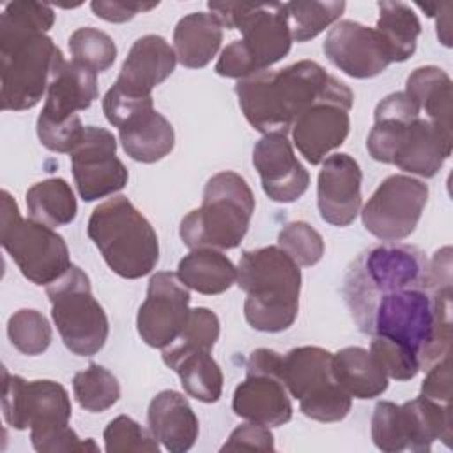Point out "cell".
<instances>
[{"mask_svg":"<svg viewBox=\"0 0 453 453\" xmlns=\"http://www.w3.org/2000/svg\"><path fill=\"white\" fill-rule=\"evenodd\" d=\"M177 55L161 35L149 34L131 46L117 81L120 92L134 97H149L152 88L163 83L175 69Z\"/></svg>","mask_w":453,"mask_h":453,"instance_id":"44dd1931","label":"cell"},{"mask_svg":"<svg viewBox=\"0 0 453 453\" xmlns=\"http://www.w3.org/2000/svg\"><path fill=\"white\" fill-rule=\"evenodd\" d=\"M69 51L73 55V62L96 74L108 71L117 58V46L113 39L94 27L74 30L69 37Z\"/></svg>","mask_w":453,"mask_h":453,"instance_id":"d590c367","label":"cell"},{"mask_svg":"<svg viewBox=\"0 0 453 453\" xmlns=\"http://www.w3.org/2000/svg\"><path fill=\"white\" fill-rule=\"evenodd\" d=\"M370 352L382 366L384 373L396 380H409L418 375L419 361L412 350L398 342L382 336H372Z\"/></svg>","mask_w":453,"mask_h":453,"instance_id":"ab89813d","label":"cell"},{"mask_svg":"<svg viewBox=\"0 0 453 453\" xmlns=\"http://www.w3.org/2000/svg\"><path fill=\"white\" fill-rule=\"evenodd\" d=\"M426 200L425 182L409 175H389L363 207V226L380 241H402L416 230Z\"/></svg>","mask_w":453,"mask_h":453,"instance_id":"5bb4252c","label":"cell"},{"mask_svg":"<svg viewBox=\"0 0 453 453\" xmlns=\"http://www.w3.org/2000/svg\"><path fill=\"white\" fill-rule=\"evenodd\" d=\"M373 117L366 149L375 161L430 179L451 156L453 131L421 119L409 104L380 103Z\"/></svg>","mask_w":453,"mask_h":453,"instance_id":"5b68a950","label":"cell"},{"mask_svg":"<svg viewBox=\"0 0 453 453\" xmlns=\"http://www.w3.org/2000/svg\"><path fill=\"white\" fill-rule=\"evenodd\" d=\"M172 370L179 375L184 391L198 402H218L223 391V373L211 352H195L179 359Z\"/></svg>","mask_w":453,"mask_h":453,"instance_id":"d6a6232c","label":"cell"},{"mask_svg":"<svg viewBox=\"0 0 453 453\" xmlns=\"http://www.w3.org/2000/svg\"><path fill=\"white\" fill-rule=\"evenodd\" d=\"M2 412L9 426L30 428V437L69 425L73 409L65 388L55 380H30L4 368Z\"/></svg>","mask_w":453,"mask_h":453,"instance_id":"7c38bea8","label":"cell"},{"mask_svg":"<svg viewBox=\"0 0 453 453\" xmlns=\"http://www.w3.org/2000/svg\"><path fill=\"white\" fill-rule=\"evenodd\" d=\"M400 419L411 451L426 453L437 439L451 442V405L418 396L400 405Z\"/></svg>","mask_w":453,"mask_h":453,"instance_id":"484cf974","label":"cell"},{"mask_svg":"<svg viewBox=\"0 0 453 453\" xmlns=\"http://www.w3.org/2000/svg\"><path fill=\"white\" fill-rule=\"evenodd\" d=\"M333 372L350 398L370 400L388 389V375L372 352L363 347H345L333 354Z\"/></svg>","mask_w":453,"mask_h":453,"instance_id":"4316f807","label":"cell"},{"mask_svg":"<svg viewBox=\"0 0 453 453\" xmlns=\"http://www.w3.org/2000/svg\"><path fill=\"white\" fill-rule=\"evenodd\" d=\"M274 437L265 425L244 423L239 425L221 446V451H273Z\"/></svg>","mask_w":453,"mask_h":453,"instance_id":"b9f144b4","label":"cell"},{"mask_svg":"<svg viewBox=\"0 0 453 453\" xmlns=\"http://www.w3.org/2000/svg\"><path fill=\"white\" fill-rule=\"evenodd\" d=\"M73 391L80 407L88 412H103L120 398L117 377L101 365L90 363L73 379Z\"/></svg>","mask_w":453,"mask_h":453,"instance_id":"e575fe53","label":"cell"},{"mask_svg":"<svg viewBox=\"0 0 453 453\" xmlns=\"http://www.w3.org/2000/svg\"><path fill=\"white\" fill-rule=\"evenodd\" d=\"M55 12L41 2L16 0L0 16V103L4 111L34 108L65 64L46 32Z\"/></svg>","mask_w":453,"mask_h":453,"instance_id":"7a4b0ae2","label":"cell"},{"mask_svg":"<svg viewBox=\"0 0 453 453\" xmlns=\"http://www.w3.org/2000/svg\"><path fill=\"white\" fill-rule=\"evenodd\" d=\"M179 280L191 290L216 296L228 290L237 281V267L214 248L191 250L177 267Z\"/></svg>","mask_w":453,"mask_h":453,"instance_id":"83f0119b","label":"cell"},{"mask_svg":"<svg viewBox=\"0 0 453 453\" xmlns=\"http://www.w3.org/2000/svg\"><path fill=\"white\" fill-rule=\"evenodd\" d=\"M283 356L257 349L246 363V379L235 388L234 412L251 423L280 426L292 419V402L281 380Z\"/></svg>","mask_w":453,"mask_h":453,"instance_id":"4fadbf2b","label":"cell"},{"mask_svg":"<svg viewBox=\"0 0 453 453\" xmlns=\"http://www.w3.org/2000/svg\"><path fill=\"white\" fill-rule=\"evenodd\" d=\"M87 234L108 267L122 278H142L159 260L152 225L124 195H115L92 211Z\"/></svg>","mask_w":453,"mask_h":453,"instance_id":"52a82bcc","label":"cell"},{"mask_svg":"<svg viewBox=\"0 0 453 453\" xmlns=\"http://www.w3.org/2000/svg\"><path fill=\"white\" fill-rule=\"evenodd\" d=\"M0 242L34 285L48 287L73 265L64 237L42 223L23 219L18 203L5 189L2 191Z\"/></svg>","mask_w":453,"mask_h":453,"instance_id":"9c48e42d","label":"cell"},{"mask_svg":"<svg viewBox=\"0 0 453 453\" xmlns=\"http://www.w3.org/2000/svg\"><path fill=\"white\" fill-rule=\"evenodd\" d=\"M96 73L87 67L67 62L60 67L57 76L48 87L42 111L37 117V124H64L76 117V111L90 108L97 99Z\"/></svg>","mask_w":453,"mask_h":453,"instance_id":"7402d4cb","label":"cell"},{"mask_svg":"<svg viewBox=\"0 0 453 453\" xmlns=\"http://www.w3.org/2000/svg\"><path fill=\"white\" fill-rule=\"evenodd\" d=\"M124 152L140 163H156L168 156L175 143L172 124L149 101L134 110L119 127Z\"/></svg>","mask_w":453,"mask_h":453,"instance_id":"603a6c76","label":"cell"},{"mask_svg":"<svg viewBox=\"0 0 453 453\" xmlns=\"http://www.w3.org/2000/svg\"><path fill=\"white\" fill-rule=\"evenodd\" d=\"M150 434L170 453H184L198 437V418L184 395L165 389L157 393L147 411Z\"/></svg>","mask_w":453,"mask_h":453,"instance_id":"cb8c5ba5","label":"cell"},{"mask_svg":"<svg viewBox=\"0 0 453 453\" xmlns=\"http://www.w3.org/2000/svg\"><path fill=\"white\" fill-rule=\"evenodd\" d=\"M253 166L264 193L278 203L299 200L310 184V173L296 157L287 134H264L253 147Z\"/></svg>","mask_w":453,"mask_h":453,"instance_id":"d6986e66","label":"cell"},{"mask_svg":"<svg viewBox=\"0 0 453 453\" xmlns=\"http://www.w3.org/2000/svg\"><path fill=\"white\" fill-rule=\"evenodd\" d=\"M253 211L248 182L235 172H219L207 180L202 205L182 218L179 235L189 250H232L244 239Z\"/></svg>","mask_w":453,"mask_h":453,"instance_id":"ba28073f","label":"cell"},{"mask_svg":"<svg viewBox=\"0 0 453 453\" xmlns=\"http://www.w3.org/2000/svg\"><path fill=\"white\" fill-rule=\"evenodd\" d=\"M403 92L418 104L419 111L426 113L428 120L453 131L451 80L442 69L435 65L414 69L405 81Z\"/></svg>","mask_w":453,"mask_h":453,"instance_id":"f1b7e54d","label":"cell"},{"mask_svg":"<svg viewBox=\"0 0 453 453\" xmlns=\"http://www.w3.org/2000/svg\"><path fill=\"white\" fill-rule=\"evenodd\" d=\"M219 338V319L209 308L189 310L180 334L163 349V361L172 368L179 359L195 352H211Z\"/></svg>","mask_w":453,"mask_h":453,"instance_id":"1f68e13d","label":"cell"},{"mask_svg":"<svg viewBox=\"0 0 453 453\" xmlns=\"http://www.w3.org/2000/svg\"><path fill=\"white\" fill-rule=\"evenodd\" d=\"M377 34L382 37L391 62H405L416 51L421 23L411 5L403 2H379Z\"/></svg>","mask_w":453,"mask_h":453,"instance_id":"f546056e","label":"cell"},{"mask_svg":"<svg viewBox=\"0 0 453 453\" xmlns=\"http://www.w3.org/2000/svg\"><path fill=\"white\" fill-rule=\"evenodd\" d=\"M223 42V25L212 12H191L179 19L173 30L177 60L189 69L205 67Z\"/></svg>","mask_w":453,"mask_h":453,"instance_id":"d4e9b609","label":"cell"},{"mask_svg":"<svg viewBox=\"0 0 453 453\" xmlns=\"http://www.w3.org/2000/svg\"><path fill=\"white\" fill-rule=\"evenodd\" d=\"M207 7L223 27L241 30L242 39L230 42L219 55L214 71L225 78L242 80L267 71L292 46L285 4L209 2Z\"/></svg>","mask_w":453,"mask_h":453,"instance_id":"277c9868","label":"cell"},{"mask_svg":"<svg viewBox=\"0 0 453 453\" xmlns=\"http://www.w3.org/2000/svg\"><path fill=\"white\" fill-rule=\"evenodd\" d=\"M189 288L175 273L159 271L150 276L147 297L136 317L142 340L154 349L168 347L184 329L189 315Z\"/></svg>","mask_w":453,"mask_h":453,"instance_id":"e0dca14e","label":"cell"},{"mask_svg":"<svg viewBox=\"0 0 453 453\" xmlns=\"http://www.w3.org/2000/svg\"><path fill=\"white\" fill-rule=\"evenodd\" d=\"M421 396L442 405H451V359L449 356L439 359L426 370L421 384Z\"/></svg>","mask_w":453,"mask_h":453,"instance_id":"7bdbcfd3","label":"cell"},{"mask_svg":"<svg viewBox=\"0 0 453 453\" xmlns=\"http://www.w3.org/2000/svg\"><path fill=\"white\" fill-rule=\"evenodd\" d=\"M340 80L313 60L237 80L235 94L246 120L262 134H287L297 117L326 97Z\"/></svg>","mask_w":453,"mask_h":453,"instance_id":"3957f363","label":"cell"},{"mask_svg":"<svg viewBox=\"0 0 453 453\" xmlns=\"http://www.w3.org/2000/svg\"><path fill=\"white\" fill-rule=\"evenodd\" d=\"M333 65L352 78H373L391 64L388 48L375 28L342 19L327 32L322 44Z\"/></svg>","mask_w":453,"mask_h":453,"instance_id":"ac0fdd59","label":"cell"},{"mask_svg":"<svg viewBox=\"0 0 453 453\" xmlns=\"http://www.w3.org/2000/svg\"><path fill=\"white\" fill-rule=\"evenodd\" d=\"M7 336L14 349L27 356L42 354L51 343V326L37 310H18L7 322Z\"/></svg>","mask_w":453,"mask_h":453,"instance_id":"8d00e7d4","label":"cell"},{"mask_svg":"<svg viewBox=\"0 0 453 453\" xmlns=\"http://www.w3.org/2000/svg\"><path fill=\"white\" fill-rule=\"evenodd\" d=\"M281 380L299 402L301 412L315 421H342L350 411L352 398L334 379L333 354L322 347L288 350L281 363Z\"/></svg>","mask_w":453,"mask_h":453,"instance_id":"8fae6325","label":"cell"},{"mask_svg":"<svg viewBox=\"0 0 453 453\" xmlns=\"http://www.w3.org/2000/svg\"><path fill=\"white\" fill-rule=\"evenodd\" d=\"M343 296L361 333L402 343L421 370L449 356L451 288L432 287L419 248L384 242L365 250L345 276Z\"/></svg>","mask_w":453,"mask_h":453,"instance_id":"6da1fadb","label":"cell"},{"mask_svg":"<svg viewBox=\"0 0 453 453\" xmlns=\"http://www.w3.org/2000/svg\"><path fill=\"white\" fill-rule=\"evenodd\" d=\"M237 287L246 292V322L262 333L288 329L299 311L301 269L278 246L244 251Z\"/></svg>","mask_w":453,"mask_h":453,"instance_id":"8992f818","label":"cell"},{"mask_svg":"<svg viewBox=\"0 0 453 453\" xmlns=\"http://www.w3.org/2000/svg\"><path fill=\"white\" fill-rule=\"evenodd\" d=\"M69 157L76 189L85 202L113 195L127 184V168L117 157V140L104 127L85 126L83 138Z\"/></svg>","mask_w":453,"mask_h":453,"instance_id":"2e32d148","label":"cell"},{"mask_svg":"<svg viewBox=\"0 0 453 453\" xmlns=\"http://www.w3.org/2000/svg\"><path fill=\"white\" fill-rule=\"evenodd\" d=\"M51 317L64 345L76 356L97 354L110 333L103 306L96 301L88 276L71 265L58 280L46 287Z\"/></svg>","mask_w":453,"mask_h":453,"instance_id":"30bf717a","label":"cell"},{"mask_svg":"<svg viewBox=\"0 0 453 453\" xmlns=\"http://www.w3.org/2000/svg\"><path fill=\"white\" fill-rule=\"evenodd\" d=\"M363 172L349 154H333L322 161L317 179L320 218L334 226L350 225L361 209Z\"/></svg>","mask_w":453,"mask_h":453,"instance_id":"ffe728a7","label":"cell"},{"mask_svg":"<svg viewBox=\"0 0 453 453\" xmlns=\"http://www.w3.org/2000/svg\"><path fill=\"white\" fill-rule=\"evenodd\" d=\"M281 248L297 265H315L324 255L322 235L306 221H290L278 234Z\"/></svg>","mask_w":453,"mask_h":453,"instance_id":"74e56055","label":"cell"},{"mask_svg":"<svg viewBox=\"0 0 453 453\" xmlns=\"http://www.w3.org/2000/svg\"><path fill=\"white\" fill-rule=\"evenodd\" d=\"M352 103V90L338 81L326 97L297 117L290 129L292 140L308 163H322L331 150L345 142L350 129Z\"/></svg>","mask_w":453,"mask_h":453,"instance_id":"9a60e30c","label":"cell"},{"mask_svg":"<svg viewBox=\"0 0 453 453\" xmlns=\"http://www.w3.org/2000/svg\"><path fill=\"white\" fill-rule=\"evenodd\" d=\"M25 200L28 218L50 228L69 225L74 221L78 212L74 193L71 186L60 177L34 184L27 191Z\"/></svg>","mask_w":453,"mask_h":453,"instance_id":"4dcf8cb0","label":"cell"},{"mask_svg":"<svg viewBox=\"0 0 453 453\" xmlns=\"http://www.w3.org/2000/svg\"><path fill=\"white\" fill-rule=\"evenodd\" d=\"M372 441L386 453H400L407 449L400 419V405L388 400L377 402L372 414Z\"/></svg>","mask_w":453,"mask_h":453,"instance_id":"60d3db41","label":"cell"},{"mask_svg":"<svg viewBox=\"0 0 453 453\" xmlns=\"http://www.w3.org/2000/svg\"><path fill=\"white\" fill-rule=\"evenodd\" d=\"M345 11V2H287L285 12L292 41L306 42L329 25L336 23Z\"/></svg>","mask_w":453,"mask_h":453,"instance_id":"836d02e7","label":"cell"},{"mask_svg":"<svg viewBox=\"0 0 453 453\" xmlns=\"http://www.w3.org/2000/svg\"><path fill=\"white\" fill-rule=\"evenodd\" d=\"M104 449L108 453H157V439L129 416H117L104 428Z\"/></svg>","mask_w":453,"mask_h":453,"instance_id":"f35d334b","label":"cell"},{"mask_svg":"<svg viewBox=\"0 0 453 453\" xmlns=\"http://www.w3.org/2000/svg\"><path fill=\"white\" fill-rule=\"evenodd\" d=\"M94 14L101 19L111 21V23H124L127 19H131L134 14L138 12H145L150 11L154 7H157V2L154 4H140V2H103V0H94L90 4Z\"/></svg>","mask_w":453,"mask_h":453,"instance_id":"ee69618b","label":"cell"}]
</instances>
